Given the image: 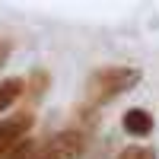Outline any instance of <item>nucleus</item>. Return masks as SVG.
<instances>
[{"label": "nucleus", "mask_w": 159, "mask_h": 159, "mask_svg": "<svg viewBox=\"0 0 159 159\" xmlns=\"http://www.w3.org/2000/svg\"><path fill=\"white\" fill-rule=\"evenodd\" d=\"M10 54H13V42L10 38H0V70H3V64L10 61Z\"/></svg>", "instance_id": "obj_9"}, {"label": "nucleus", "mask_w": 159, "mask_h": 159, "mask_svg": "<svg viewBox=\"0 0 159 159\" xmlns=\"http://www.w3.org/2000/svg\"><path fill=\"white\" fill-rule=\"evenodd\" d=\"M143 80L140 67H124V64H108V67H99L86 76V102L92 108L99 105H108L118 96L130 92L137 83Z\"/></svg>", "instance_id": "obj_1"}, {"label": "nucleus", "mask_w": 159, "mask_h": 159, "mask_svg": "<svg viewBox=\"0 0 159 159\" xmlns=\"http://www.w3.org/2000/svg\"><path fill=\"white\" fill-rule=\"evenodd\" d=\"M83 153H86V134L80 127H67L48 137L38 147L35 159H83Z\"/></svg>", "instance_id": "obj_2"}, {"label": "nucleus", "mask_w": 159, "mask_h": 159, "mask_svg": "<svg viewBox=\"0 0 159 159\" xmlns=\"http://www.w3.org/2000/svg\"><path fill=\"white\" fill-rule=\"evenodd\" d=\"M35 124V115L32 111H16V115H10L0 121V159H7V153L16 147L19 140L29 137V130Z\"/></svg>", "instance_id": "obj_3"}, {"label": "nucleus", "mask_w": 159, "mask_h": 159, "mask_svg": "<svg viewBox=\"0 0 159 159\" xmlns=\"http://www.w3.org/2000/svg\"><path fill=\"white\" fill-rule=\"evenodd\" d=\"M35 153H38V143L32 137H25V140H19L16 147L7 153V159H35Z\"/></svg>", "instance_id": "obj_6"}, {"label": "nucleus", "mask_w": 159, "mask_h": 159, "mask_svg": "<svg viewBox=\"0 0 159 159\" xmlns=\"http://www.w3.org/2000/svg\"><path fill=\"white\" fill-rule=\"evenodd\" d=\"M115 159H156V150L153 147H140V143H130V147H124Z\"/></svg>", "instance_id": "obj_7"}, {"label": "nucleus", "mask_w": 159, "mask_h": 159, "mask_svg": "<svg viewBox=\"0 0 159 159\" xmlns=\"http://www.w3.org/2000/svg\"><path fill=\"white\" fill-rule=\"evenodd\" d=\"M19 96H25V80L22 76L0 80V115H3L7 108H13V102H16Z\"/></svg>", "instance_id": "obj_5"}, {"label": "nucleus", "mask_w": 159, "mask_h": 159, "mask_svg": "<svg viewBox=\"0 0 159 159\" xmlns=\"http://www.w3.org/2000/svg\"><path fill=\"white\" fill-rule=\"evenodd\" d=\"M121 127L127 137H147L153 134V115L147 108H127L121 115Z\"/></svg>", "instance_id": "obj_4"}, {"label": "nucleus", "mask_w": 159, "mask_h": 159, "mask_svg": "<svg viewBox=\"0 0 159 159\" xmlns=\"http://www.w3.org/2000/svg\"><path fill=\"white\" fill-rule=\"evenodd\" d=\"M29 96L32 99H42L45 96V89H48V70H32V76H29Z\"/></svg>", "instance_id": "obj_8"}]
</instances>
